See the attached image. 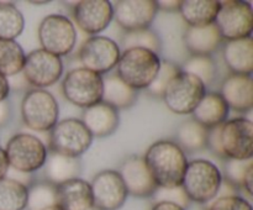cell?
Masks as SVG:
<instances>
[{
    "label": "cell",
    "instance_id": "cell-14",
    "mask_svg": "<svg viewBox=\"0 0 253 210\" xmlns=\"http://www.w3.org/2000/svg\"><path fill=\"white\" fill-rule=\"evenodd\" d=\"M93 205L98 210H119L128 197L120 173L105 169L94 175L90 183Z\"/></svg>",
    "mask_w": 253,
    "mask_h": 210
},
{
    "label": "cell",
    "instance_id": "cell-35",
    "mask_svg": "<svg viewBox=\"0 0 253 210\" xmlns=\"http://www.w3.org/2000/svg\"><path fill=\"white\" fill-rule=\"evenodd\" d=\"M251 169H253V158H250V160H231V158H225L222 178L229 180L230 183H232L239 189H242L245 178H246L247 173Z\"/></svg>",
    "mask_w": 253,
    "mask_h": 210
},
{
    "label": "cell",
    "instance_id": "cell-19",
    "mask_svg": "<svg viewBox=\"0 0 253 210\" xmlns=\"http://www.w3.org/2000/svg\"><path fill=\"white\" fill-rule=\"evenodd\" d=\"M82 123L85 125L93 137H108L118 130L120 125L119 110L100 101L84 109Z\"/></svg>",
    "mask_w": 253,
    "mask_h": 210
},
{
    "label": "cell",
    "instance_id": "cell-5",
    "mask_svg": "<svg viewBox=\"0 0 253 210\" xmlns=\"http://www.w3.org/2000/svg\"><path fill=\"white\" fill-rule=\"evenodd\" d=\"M4 150L10 168L30 174L43 167L48 155L46 145L37 136L26 132L15 133Z\"/></svg>",
    "mask_w": 253,
    "mask_h": 210
},
{
    "label": "cell",
    "instance_id": "cell-29",
    "mask_svg": "<svg viewBox=\"0 0 253 210\" xmlns=\"http://www.w3.org/2000/svg\"><path fill=\"white\" fill-rule=\"evenodd\" d=\"M26 205V185L9 177L0 179V210H25Z\"/></svg>",
    "mask_w": 253,
    "mask_h": 210
},
{
    "label": "cell",
    "instance_id": "cell-28",
    "mask_svg": "<svg viewBox=\"0 0 253 210\" xmlns=\"http://www.w3.org/2000/svg\"><path fill=\"white\" fill-rule=\"evenodd\" d=\"M24 49L15 40H0V74L6 78L21 73L24 68Z\"/></svg>",
    "mask_w": 253,
    "mask_h": 210
},
{
    "label": "cell",
    "instance_id": "cell-8",
    "mask_svg": "<svg viewBox=\"0 0 253 210\" xmlns=\"http://www.w3.org/2000/svg\"><path fill=\"white\" fill-rule=\"evenodd\" d=\"M37 35L42 49L54 56H68L77 44L76 26L61 14L47 15L40 24Z\"/></svg>",
    "mask_w": 253,
    "mask_h": 210
},
{
    "label": "cell",
    "instance_id": "cell-2",
    "mask_svg": "<svg viewBox=\"0 0 253 210\" xmlns=\"http://www.w3.org/2000/svg\"><path fill=\"white\" fill-rule=\"evenodd\" d=\"M161 66L158 53L145 48L125 49L116 64L119 78L135 90L147 89Z\"/></svg>",
    "mask_w": 253,
    "mask_h": 210
},
{
    "label": "cell",
    "instance_id": "cell-40",
    "mask_svg": "<svg viewBox=\"0 0 253 210\" xmlns=\"http://www.w3.org/2000/svg\"><path fill=\"white\" fill-rule=\"evenodd\" d=\"M11 118V105L7 100L0 103V127H4Z\"/></svg>",
    "mask_w": 253,
    "mask_h": 210
},
{
    "label": "cell",
    "instance_id": "cell-23",
    "mask_svg": "<svg viewBox=\"0 0 253 210\" xmlns=\"http://www.w3.org/2000/svg\"><path fill=\"white\" fill-rule=\"evenodd\" d=\"M224 61L232 74L251 76L253 72L252 37L226 41L224 47Z\"/></svg>",
    "mask_w": 253,
    "mask_h": 210
},
{
    "label": "cell",
    "instance_id": "cell-36",
    "mask_svg": "<svg viewBox=\"0 0 253 210\" xmlns=\"http://www.w3.org/2000/svg\"><path fill=\"white\" fill-rule=\"evenodd\" d=\"M152 200L153 203H161V202H166V203H173V204H177L179 207H182L183 209L187 210V208L189 207L190 200L189 198L187 197L185 194L184 189L180 187H175V188H161L158 187L156 189L155 194L152 195Z\"/></svg>",
    "mask_w": 253,
    "mask_h": 210
},
{
    "label": "cell",
    "instance_id": "cell-7",
    "mask_svg": "<svg viewBox=\"0 0 253 210\" xmlns=\"http://www.w3.org/2000/svg\"><path fill=\"white\" fill-rule=\"evenodd\" d=\"M62 91L69 103L86 109L100 103L103 96V76L79 67L66 74L62 82Z\"/></svg>",
    "mask_w": 253,
    "mask_h": 210
},
{
    "label": "cell",
    "instance_id": "cell-31",
    "mask_svg": "<svg viewBox=\"0 0 253 210\" xmlns=\"http://www.w3.org/2000/svg\"><path fill=\"white\" fill-rule=\"evenodd\" d=\"M53 205H58L56 185L41 180L27 187V210H44Z\"/></svg>",
    "mask_w": 253,
    "mask_h": 210
},
{
    "label": "cell",
    "instance_id": "cell-27",
    "mask_svg": "<svg viewBox=\"0 0 253 210\" xmlns=\"http://www.w3.org/2000/svg\"><path fill=\"white\" fill-rule=\"evenodd\" d=\"M208 130L194 119L184 121L177 131V145L184 152H197L207 148Z\"/></svg>",
    "mask_w": 253,
    "mask_h": 210
},
{
    "label": "cell",
    "instance_id": "cell-44",
    "mask_svg": "<svg viewBox=\"0 0 253 210\" xmlns=\"http://www.w3.org/2000/svg\"><path fill=\"white\" fill-rule=\"evenodd\" d=\"M151 210H185V209H183V208L179 207V205L173 204V203L161 202V203H156Z\"/></svg>",
    "mask_w": 253,
    "mask_h": 210
},
{
    "label": "cell",
    "instance_id": "cell-24",
    "mask_svg": "<svg viewBox=\"0 0 253 210\" xmlns=\"http://www.w3.org/2000/svg\"><path fill=\"white\" fill-rule=\"evenodd\" d=\"M44 180L54 185L62 184L67 180L79 178L82 166L79 158L68 157L56 152H48L44 162Z\"/></svg>",
    "mask_w": 253,
    "mask_h": 210
},
{
    "label": "cell",
    "instance_id": "cell-17",
    "mask_svg": "<svg viewBox=\"0 0 253 210\" xmlns=\"http://www.w3.org/2000/svg\"><path fill=\"white\" fill-rule=\"evenodd\" d=\"M118 172L123 178L128 195L136 198H151L158 188L146 166L145 160L141 156L132 155L126 158Z\"/></svg>",
    "mask_w": 253,
    "mask_h": 210
},
{
    "label": "cell",
    "instance_id": "cell-15",
    "mask_svg": "<svg viewBox=\"0 0 253 210\" xmlns=\"http://www.w3.org/2000/svg\"><path fill=\"white\" fill-rule=\"evenodd\" d=\"M116 24L126 32L150 29L158 12L156 0H120L113 6Z\"/></svg>",
    "mask_w": 253,
    "mask_h": 210
},
{
    "label": "cell",
    "instance_id": "cell-43",
    "mask_svg": "<svg viewBox=\"0 0 253 210\" xmlns=\"http://www.w3.org/2000/svg\"><path fill=\"white\" fill-rule=\"evenodd\" d=\"M9 94H10L9 81H7L6 77L0 74V103L4 100H7Z\"/></svg>",
    "mask_w": 253,
    "mask_h": 210
},
{
    "label": "cell",
    "instance_id": "cell-45",
    "mask_svg": "<svg viewBox=\"0 0 253 210\" xmlns=\"http://www.w3.org/2000/svg\"><path fill=\"white\" fill-rule=\"evenodd\" d=\"M44 210H64V209H62L59 205H53V207H49V208H47V209H44Z\"/></svg>",
    "mask_w": 253,
    "mask_h": 210
},
{
    "label": "cell",
    "instance_id": "cell-1",
    "mask_svg": "<svg viewBox=\"0 0 253 210\" xmlns=\"http://www.w3.org/2000/svg\"><path fill=\"white\" fill-rule=\"evenodd\" d=\"M146 166L157 187H180L188 166L184 151L174 141L162 140L152 143L143 156Z\"/></svg>",
    "mask_w": 253,
    "mask_h": 210
},
{
    "label": "cell",
    "instance_id": "cell-12",
    "mask_svg": "<svg viewBox=\"0 0 253 210\" xmlns=\"http://www.w3.org/2000/svg\"><path fill=\"white\" fill-rule=\"evenodd\" d=\"M21 73L35 89H46L56 84L63 76V62L61 57L44 49H35L26 56Z\"/></svg>",
    "mask_w": 253,
    "mask_h": 210
},
{
    "label": "cell",
    "instance_id": "cell-6",
    "mask_svg": "<svg viewBox=\"0 0 253 210\" xmlns=\"http://www.w3.org/2000/svg\"><path fill=\"white\" fill-rule=\"evenodd\" d=\"M93 138L82 120L64 119L49 131V150L59 155L79 158L89 150Z\"/></svg>",
    "mask_w": 253,
    "mask_h": 210
},
{
    "label": "cell",
    "instance_id": "cell-34",
    "mask_svg": "<svg viewBox=\"0 0 253 210\" xmlns=\"http://www.w3.org/2000/svg\"><path fill=\"white\" fill-rule=\"evenodd\" d=\"M178 73H180V67L178 64L170 61H161L157 76L153 79L152 83L150 84L147 91L155 98H163L166 88Z\"/></svg>",
    "mask_w": 253,
    "mask_h": 210
},
{
    "label": "cell",
    "instance_id": "cell-33",
    "mask_svg": "<svg viewBox=\"0 0 253 210\" xmlns=\"http://www.w3.org/2000/svg\"><path fill=\"white\" fill-rule=\"evenodd\" d=\"M123 46L125 49L145 48L158 53L161 51L162 42L157 32L151 29H145L126 32L123 39Z\"/></svg>",
    "mask_w": 253,
    "mask_h": 210
},
{
    "label": "cell",
    "instance_id": "cell-30",
    "mask_svg": "<svg viewBox=\"0 0 253 210\" xmlns=\"http://www.w3.org/2000/svg\"><path fill=\"white\" fill-rule=\"evenodd\" d=\"M24 27L22 12L12 2H0V40H16Z\"/></svg>",
    "mask_w": 253,
    "mask_h": 210
},
{
    "label": "cell",
    "instance_id": "cell-10",
    "mask_svg": "<svg viewBox=\"0 0 253 210\" xmlns=\"http://www.w3.org/2000/svg\"><path fill=\"white\" fill-rule=\"evenodd\" d=\"M205 94L207 86L199 78L180 71L168 84L162 99L172 113L188 115L193 113Z\"/></svg>",
    "mask_w": 253,
    "mask_h": 210
},
{
    "label": "cell",
    "instance_id": "cell-26",
    "mask_svg": "<svg viewBox=\"0 0 253 210\" xmlns=\"http://www.w3.org/2000/svg\"><path fill=\"white\" fill-rule=\"evenodd\" d=\"M219 7L217 0H184L180 2L179 12L188 26L200 27L214 24Z\"/></svg>",
    "mask_w": 253,
    "mask_h": 210
},
{
    "label": "cell",
    "instance_id": "cell-13",
    "mask_svg": "<svg viewBox=\"0 0 253 210\" xmlns=\"http://www.w3.org/2000/svg\"><path fill=\"white\" fill-rule=\"evenodd\" d=\"M220 141L226 158L250 160L253 156V123L247 118L225 121Z\"/></svg>",
    "mask_w": 253,
    "mask_h": 210
},
{
    "label": "cell",
    "instance_id": "cell-20",
    "mask_svg": "<svg viewBox=\"0 0 253 210\" xmlns=\"http://www.w3.org/2000/svg\"><path fill=\"white\" fill-rule=\"evenodd\" d=\"M57 187V202L64 210H89L93 208L90 184L82 178L67 180Z\"/></svg>",
    "mask_w": 253,
    "mask_h": 210
},
{
    "label": "cell",
    "instance_id": "cell-3",
    "mask_svg": "<svg viewBox=\"0 0 253 210\" xmlns=\"http://www.w3.org/2000/svg\"><path fill=\"white\" fill-rule=\"evenodd\" d=\"M222 180L221 170L208 160L188 161L182 188L190 202L198 204L211 203L216 197Z\"/></svg>",
    "mask_w": 253,
    "mask_h": 210
},
{
    "label": "cell",
    "instance_id": "cell-37",
    "mask_svg": "<svg viewBox=\"0 0 253 210\" xmlns=\"http://www.w3.org/2000/svg\"><path fill=\"white\" fill-rule=\"evenodd\" d=\"M208 210H252V205L246 198L235 195L214 199Z\"/></svg>",
    "mask_w": 253,
    "mask_h": 210
},
{
    "label": "cell",
    "instance_id": "cell-11",
    "mask_svg": "<svg viewBox=\"0 0 253 210\" xmlns=\"http://www.w3.org/2000/svg\"><path fill=\"white\" fill-rule=\"evenodd\" d=\"M121 51L113 39L106 36H90L79 49L78 58L83 68L96 74H108L118 64Z\"/></svg>",
    "mask_w": 253,
    "mask_h": 210
},
{
    "label": "cell",
    "instance_id": "cell-21",
    "mask_svg": "<svg viewBox=\"0 0 253 210\" xmlns=\"http://www.w3.org/2000/svg\"><path fill=\"white\" fill-rule=\"evenodd\" d=\"M183 41L192 56H210L219 48L222 39L215 24L207 26H188Z\"/></svg>",
    "mask_w": 253,
    "mask_h": 210
},
{
    "label": "cell",
    "instance_id": "cell-4",
    "mask_svg": "<svg viewBox=\"0 0 253 210\" xmlns=\"http://www.w3.org/2000/svg\"><path fill=\"white\" fill-rule=\"evenodd\" d=\"M21 118L26 127L39 132L51 131L58 123V101L46 89L26 91L21 101Z\"/></svg>",
    "mask_w": 253,
    "mask_h": 210
},
{
    "label": "cell",
    "instance_id": "cell-32",
    "mask_svg": "<svg viewBox=\"0 0 253 210\" xmlns=\"http://www.w3.org/2000/svg\"><path fill=\"white\" fill-rule=\"evenodd\" d=\"M180 71L195 76L208 86L216 78L217 67L211 56H192L183 63Z\"/></svg>",
    "mask_w": 253,
    "mask_h": 210
},
{
    "label": "cell",
    "instance_id": "cell-46",
    "mask_svg": "<svg viewBox=\"0 0 253 210\" xmlns=\"http://www.w3.org/2000/svg\"><path fill=\"white\" fill-rule=\"evenodd\" d=\"M34 5H46L48 4V1H32Z\"/></svg>",
    "mask_w": 253,
    "mask_h": 210
},
{
    "label": "cell",
    "instance_id": "cell-42",
    "mask_svg": "<svg viewBox=\"0 0 253 210\" xmlns=\"http://www.w3.org/2000/svg\"><path fill=\"white\" fill-rule=\"evenodd\" d=\"M9 161H7L6 153H5L4 148L0 146V179L6 177L7 172H9Z\"/></svg>",
    "mask_w": 253,
    "mask_h": 210
},
{
    "label": "cell",
    "instance_id": "cell-22",
    "mask_svg": "<svg viewBox=\"0 0 253 210\" xmlns=\"http://www.w3.org/2000/svg\"><path fill=\"white\" fill-rule=\"evenodd\" d=\"M229 106L220 93L210 91L203 96L202 100L193 110V119L207 128L221 125L229 116Z\"/></svg>",
    "mask_w": 253,
    "mask_h": 210
},
{
    "label": "cell",
    "instance_id": "cell-47",
    "mask_svg": "<svg viewBox=\"0 0 253 210\" xmlns=\"http://www.w3.org/2000/svg\"><path fill=\"white\" fill-rule=\"evenodd\" d=\"M89 210H98V209H96L95 207H93V208H90V209H89Z\"/></svg>",
    "mask_w": 253,
    "mask_h": 210
},
{
    "label": "cell",
    "instance_id": "cell-38",
    "mask_svg": "<svg viewBox=\"0 0 253 210\" xmlns=\"http://www.w3.org/2000/svg\"><path fill=\"white\" fill-rule=\"evenodd\" d=\"M221 125H217L215 127L209 128L208 130V140H207V147L210 148L214 155H216L217 157H221L222 160H225L224 151H222L221 141H220V132H221Z\"/></svg>",
    "mask_w": 253,
    "mask_h": 210
},
{
    "label": "cell",
    "instance_id": "cell-18",
    "mask_svg": "<svg viewBox=\"0 0 253 210\" xmlns=\"http://www.w3.org/2000/svg\"><path fill=\"white\" fill-rule=\"evenodd\" d=\"M220 95L229 109L239 113H247L253 105V81L246 74H230L221 84Z\"/></svg>",
    "mask_w": 253,
    "mask_h": 210
},
{
    "label": "cell",
    "instance_id": "cell-16",
    "mask_svg": "<svg viewBox=\"0 0 253 210\" xmlns=\"http://www.w3.org/2000/svg\"><path fill=\"white\" fill-rule=\"evenodd\" d=\"M73 19L83 32L93 36L106 30L114 19L113 4L108 0H83L74 2Z\"/></svg>",
    "mask_w": 253,
    "mask_h": 210
},
{
    "label": "cell",
    "instance_id": "cell-9",
    "mask_svg": "<svg viewBox=\"0 0 253 210\" xmlns=\"http://www.w3.org/2000/svg\"><path fill=\"white\" fill-rule=\"evenodd\" d=\"M222 40L247 39L252 36L253 11L250 2L240 0L220 1L219 11L214 21Z\"/></svg>",
    "mask_w": 253,
    "mask_h": 210
},
{
    "label": "cell",
    "instance_id": "cell-39",
    "mask_svg": "<svg viewBox=\"0 0 253 210\" xmlns=\"http://www.w3.org/2000/svg\"><path fill=\"white\" fill-rule=\"evenodd\" d=\"M239 190H240L239 188L235 187L232 183H230L229 180L222 178L221 184H220L219 190H217L215 199H217V198H225V197H235V195H239Z\"/></svg>",
    "mask_w": 253,
    "mask_h": 210
},
{
    "label": "cell",
    "instance_id": "cell-41",
    "mask_svg": "<svg viewBox=\"0 0 253 210\" xmlns=\"http://www.w3.org/2000/svg\"><path fill=\"white\" fill-rule=\"evenodd\" d=\"M180 2L177 1V0H165V1H157L158 11L160 10H163V11L173 12V11H179Z\"/></svg>",
    "mask_w": 253,
    "mask_h": 210
},
{
    "label": "cell",
    "instance_id": "cell-25",
    "mask_svg": "<svg viewBox=\"0 0 253 210\" xmlns=\"http://www.w3.org/2000/svg\"><path fill=\"white\" fill-rule=\"evenodd\" d=\"M137 100V90L124 83L116 73H108L103 77V96L101 101L109 104L116 110L128 109Z\"/></svg>",
    "mask_w": 253,
    "mask_h": 210
}]
</instances>
